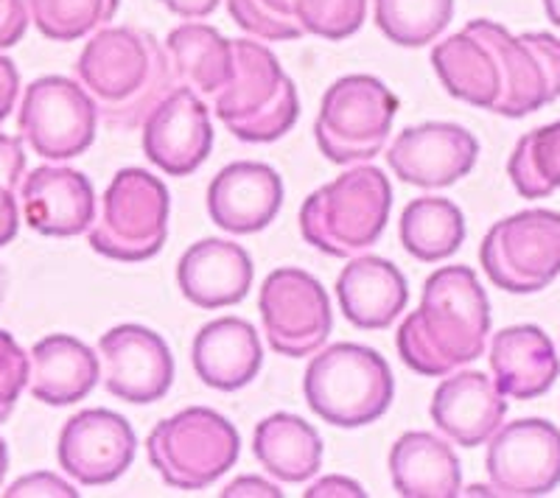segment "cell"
Returning <instances> with one entry per match:
<instances>
[{"label":"cell","mask_w":560,"mask_h":498,"mask_svg":"<svg viewBox=\"0 0 560 498\" xmlns=\"http://www.w3.org/2000/svg\"><path fill=\"white\" fill-rule=\"evenodd\" d=\"M490 300L471 266H443L423 283L418 311L398 328L395 345L418 376L443 378L485 353Z\"/></svg>","instance_id":"obj_1"},{"label":"cell","mask_w":560,"mask_h":498,"mask_svg":"<svg viewBox=\"0 0 560 498\" xmlns=\"http://www.w3.org/2000/svg\"><path fill=\"white\" fill-rule=\"evenodd\" d=\"M73 68L98 116L121 132L143 127L152 109L177 87L172 57L147 28H102Z\"/></svg>","instance_id":"obj_2"},{"label":"cell","mask_w":560,"mask_h":498,"mask_svg":"<svg viewBox=\"0 0 560 498\" xmlns=\"http://www.w3.org/2000/svg\"><path fill=\"white\" fill-rule=\"evenodd\" d=\"M393 211V186L376 166H357L317 188L300 208V236L317 252L350 258L382 238Z\"/></svg>","instance_id":"obj_3"},{"label":"cell","mask_w":560,"mask_h":498,"mask_svg":"<svg viewBox=\"0 0 560 498\" xmlns=\"http://www.w3.org/2000/svg\"><path fill=\"white\" fill-rule=\"evenodd\" d=\"M217 118L244 143H275L300 118L298 87L267 45L233 43L230 82L210 98Z\"/></svg>","instance_id":"obj_4"},{"label":"cell","mask_w":560,"mask_h":498,"mask_svg":"<svg viewBox=\"0 0 560 498\" xmlns=\"http://www.w3.org/2000/svg\"><path fill=\"white\" fill-rule=\"evenodd\" d=\"M308 410L337 428H362L389 412L395 378L387 358L368 345L339 342L308 361L303 376Z\"/></svg>","instance_id":"obj_5"},{"label":"cell","mask_w":560,"mask_h":498,"mask_svg":"<svg viewBox=\"0 0 560 498\" xmlns=\"http://www.w3.org/2000/svg\"><path fill=\"white\" fill-rule=\"evenodd\" d=\"M149 465L174 490H205L238 462L236 426L208 406H191L160 420L147 442Z\"/></svg>","instance_id":"obj_6"},{"label":"cell","mask_w":560,"mask_h":498,"mask_svg":"<svg viewBox=\"0 0 560 498\" xmlns=\"http://www.w3.org/2000/svg\"><path fill=\"white\" fill-rule=\"evenodd\" d=\"M172 197L166 182L147 168H121L90 224V247L109 261L140 263L154 258L168 238Z\"/></svg>","instance_id":"obj_7"},{"label":"cell","mask_w":560,"mask_h":498,"mask_svg":"<svg viewBox=\"0 0 560 498\" xmlns=\"http://www.w3.org/2000/svg\"><path fill=\"white\" fill-rule=\"evenodd\" d=\"M398 116V96L376 76L353 73L325 90L314 138L319 152L337 166L376 157L389 141Z\"/></svg>","instance_id":"obj_8"},{"label":"cell","mask_w":560,"mask_h":498,"mask_svg":"<svg viewBox=\"0 0 560 498\" xmlns=\"http://www.w3.org/2000/svg\"><path fill=\"white\" fill-rule=\"evenodd\" d=\"M479 261L502 292H541L560 275V213L538 208L502 218L485 236Z\"/></svg>","instance_id":"obj_9"},{"label":"cell","mask_w":560,"mask_h":498,"mask_svg":"<svg viewBox=\"0 0 560 498\" xmlns=\"http://www.w3.org/2000/svg\"><path fill=\"white\" fill-rule=\"evenodd\" d=\"M18 127L45 161H73L96 141L98 107L73 79L43 76L26 87Z\"/></svg>","instance_id":"obj_10"},{"label":"cell","mask_w":560,"mask_h":498,"mask_svg":"<svg viewBox=\"0 0 560 498\" xmlns=\"http://www.w3.org/2000/svg\"><path fill=\"white\" fill-rule=\"evenodd\" d=\"M258 311L272 351L287 358L317 353L334 328L331 300L325 286L294 266L269 272L258 294Z\"/></svg>","instance_id":"obj_11"},{"label":"cell","mask_w":560,"mask_h":498,"mask_svg":"<svg viewBox=\"0 0 560 498\" xmlns=\"http://www.w3.org/2000/svg\"><path fill=\"white\" fill-rule=\"evenodd\" d=\"M477 26L493 45L502 68V96L497 116L524 118L560 98V39L547 32L516 37L493 20L479 17Z\"/></svg>","instance_id":"obj_12"},{"label":"cell","mask_w":560,"mask_h":498,"mask_svg":"<svg viewBox=\"0 0 560 498\" xmlns=\"http://www.w3.org/2000/svg\"><path fill=\"white\" fill-rule=\"evenodd\" d=\"M485 467L497 496H547L560 485V428L544 417H524L497 428Z\"/></svg>","instance_id":"obj_13"},{"label":"cell","mask_w":560,"mask_h":498,"mask_svg":"<svg viewBox=\"0 0 560 498\" xmlns=\"http://www.w3.org/2000/svg\"><path fill=\"white\" fill-rule=\"evenodd\" d=\"M138 437L129 420L109 410H84L59 431V467L84 487L113 485L132 467Z\"/></svg>","instance_id":"obj_14"},{"label":"cell","mask_w":560,"mask_h":498,"mask_svg":"<svg viewBox=\"0 0 560 498\" xmlns=\"http://www.w3.org/2000/svg\"><path fill=\"white\" fill-rule=\"evenodd\" d=\"M104 358V387L109 395L143 406L168 395L174 383V356L166 339L147 325H115L98 339Z\"/></svg>","instance_id":"obj_15"},{"label":"cell","mask_w":560,"mask_h":498,"mask_svg":"<svg viewBox=\"0 0 560 498\" xmlns=\"http://www.w3.org/2000/svg\"><path fill=\"white\" fill-rule=\"evenodd\" d=\"M479 141L459 123L407 127L387 149V166L407 186L448 188L474 171Z\"/></svg>","instance_id":"obj_16"},{"label":"cell","mask_w":560,"mask_h":498,"mask_svg":"<svg viewBox=\"0 0 560 498\" xmlns=\"http://www.w3.org/2000/svg\"><path fill=\"white\" fill-rule=\"evenodd\" d=\"M213 152L210 109L191 87H174L143 121V154L168 177H188Z\"/></svg>","instance_id":"obj_17"},{"label":"cell","mask_w":560,"mask_h":498,"mask_svg":"<svg viewBox=\"0 0 560 498\" xmlns=\"http://www.w3.org/2000/svg\"><path fill=\"white\" fill-rule=\"evenodd\" d=\"M283 193V179L267 163H230L210 179L208 213L224 233L253 236L275 222Z\"/></svg>","instance_id":"obj_18"},{"label":"cell","mask_w":560,"mask_h":498,"mask_svg":"<svg viewBox=\"0 0 560 498\" xmlns=\"http://www.w3.org/2000/svg\"><path fill=\"white\" fill-rule=\"evenodd\" d=\"M23 216L39 236L73 238L96 218V191L82 171L68 166H39L20 186Z\"/></svg>","instance_id":"obj_19"},{"label":"cell","mask_w":560,"mask_h":498,"mask_svg":"<svg viewBox=\"0 0 560 498\" xmlns=\"http://www.w3.org/2000/svg\"><path fill=\"white\" fill-rule=\"evenodd\" d=\"M253 258L236 241L202 238L183 252L177 263V286L191 306L217 311L236 306L253 286Z\"/></svg>","instance_id":"obj_20"},{"label":"cell","mask_w":560,"mask_h":498,"mask_svg":"<svg viewBox=\"0 0 560 498\" xmlns=\"http://www.w3.org/2000/svg\"><path fill=\"white\" fill-rule=\"evenodd\" d=\"M429 415L448 440L463 448H477L502 426L508 401L485 372H448V378H443L434 390Z\"/></svg>","instance_id":"obj_21"},{"label":"cell","mask_w":560,"mask_h":498,"mask_svg":"<svg viewBox=\"0 0 560 498\" xmlns=\"http://www.w3.org/2000/svg\"><path fill=\"white\" fill-rule=\"evenodd\" d=\"M191 365L199 381L210 390H242L258 378L264 367L261 336L247 320L219 317L194 336Z\"/></svg>","instance_id":"obj_22"},{"label":"cell","mask_w":560,"mask_h":498,"mask_svg":"<svg viewBox=\"0 0 560 498\" xmlns=\"http://www.w3.org/2000/svg\"><path fill=\"white\" fill-rule=\"evenodd\" d=\"M488 358L493 383L513 401L547 395L560 376V358L552 339L538 325H510L493 333Z\"/></svg>","instance_id":"obj_23"},{"label":"cell","mask_w":560,"mask_h":498,"mask_svg":"<svg viewBox=\"0 0 560 498\" xmlns=\"http://www.w3.org/2000/svg\"><path fill=\"white\" fill-rule=\"evenodd\" d=\"M432 68L448 96L493 112L502 96V68L477 20L434 45Z\"/></svg>","instance_id":"obj_24"},{"label":"cell","mask_w":560,"mask_h":498,"mask_svg":"<svg viewBox=\"0 0 560 498\" xmlns=\"http://www.w3.org/2000/svg\"><path fill=\"white\" fill-rule=\"evenodd\" d=\"M102 361L70 333L39 339L28 356V392L45 406H73L96 390Z\"/></svg>","instance_id":"obj_25"},{"label":"cell","mask_w":560,"mask_h":498,"mask_svg":"<svg viewBox=\"0 0 560 498\" xmlns=\"http://www.w3.org/2000/svg\"><path fill=\"white\" fill-rule=\"evenodd\" d=\"M337 297L345 320L362 331H384L409 303L404 272L387 258H353L337 277Z\"/></svg>","instance_id":"obj_26"},{"label":"cell","mask_w":560,"mask_h":498,"mask_svg":"<svg viewBox=\"0 0 560 498\" xmlns=\"http://www.w3.org/2000/svg\"><path fill=\"white\" fill-rule=\"evenodd\" d=\"M389 479L404 498H454L463 493V465L438 435L407 431L389 448Z\"/></svg>","instance_id":"obj_27"},{"label":"cell","mask_w":560,"mask_h":498,"mask_svg":"<svg viewBox=\"0 0 560 498\" xmlns=\"http://www.w3.org/2000/svg\"><path fill=\"white\" fill-rule=\"evenodd\" d=\"M253 454L269 476L300 485L323 467V437L300 415L275 412L255 426Z\"/></svg>","instance_id":"obj_28"},{"label":"cell","mask_w":560,"mask_h":498,"mask_svg":"<svg viewBox=\"0 0 560 498\" xmlns=\"http://www.w3.org/2000/svg\"><path fill=\"white\" fill-rule=\"evenodd\" d=\"M174 76L197 96L213 98L233 73V39L208 23H183L166 39Z\"/></svg>","instance_id":"obj_29"},{"label":"cell","mask_w":560,"mask_h":498,"mask_svg":"<svg viewBox=\"0 0 560 498\" xmlns=\"http://www.w3.org/2000/svg\"><path fill=\"white\" fill-rule=\"evenodd\" d=\"M404 249L423 263L446 261L463 247L465 216L452 199L420 197L412 199L398 224Z\"/></svg>","instance_id":"obj_30"},{"label":"cell","mask_w":560,"mask_h":498,"mask_svg":"<svg viewBox=\"0 0 560 498\" xmlns=\"http://www.w3.org/2000/svg\"><path fill=\"white\" fill-rule=\"evenodd\" d=\"M373 17L389 43L423 48L448 28L454 0H373Z\"/></svg>","instance_id":"obj_31"},{"label":"cell","mask_w":560,"mask_h":498,"mask_svg":"<svg viewBox=\"0 0 560 498\" xmlns=\"http://www.w3.org/2000/svg\"><path fill=\"white\" fill-rule=\"evenodd\" d=\"M510 182L524 199H544L560 188V121L527 132L508 163Z\"/></svg>","instance_id":"obj_32"},{"label":"cell","mask_w":560,"mask_h":498,"mask_svg":"<svg viewBox=\"0 0 560 498\" xmlns=\"http://www.w3.org/2000/svg\"><path fill=\"white\" fill-rule=\"evenodd\" d=\"M32 23L54 43H73L115 17L121 0H26Z\"/></svg>","instance_id":"obj_33"},{"label":"cell","mask_w":560,"mask_h":498,"mask_svg":"<svg viewBox=\"0 0 560 498\" xmlns=\"http://www.w3.org/2000/svg\"><path fill=\"white\" fill-rule=\"evenodd\" d=\"M292 17L303 34L339 43L362 28L368 0H292Z\"/></svg>","instance_id":"obj_34"},{"label":"cell","mask_w":560,"mask_h":498,"mask_svg":"<svg viewBox=\"0 0 560 498\" xmlns=\"http://www.w3.org/2000/svg\"><path fill=\"white\" fill-rule=\"evenodd\" d=\"M28 387V356L12 333L0 331V423L18 406L20 392Z\"/></svg>","instance_id":"obj_35"},{"label":"cell","mask_w":560,"mask_h":498,"mask_svg":"<svg viewBox=\"0 0 560 498\" xmlns=\"http://www.w3.org/2000/svg\"><path fill=\"white\" fill-rule=\"evenodd\" d=\"M228 12L236 20V26L253 37L272 39V43H289V39L303 37V28L275 20L272 14L264 12V7H258V0H228Z\"/></svg>","instance_id":"obj_36"},{"label":"cell","mask_w":560,"mask_h":498,"mask_svg":"<svg viewBox=\"0 0 560 498\" xmlns=\"http://www.w3.org/2000/svg\"><path fill=\"white\" fill-rule=\"evenodd\" d=\"M7 498H18V496H65V498H77L79 493L73 490V487L68 485V482H62L59 476H54V473H28V476H23V479L14 482L12 487H9L7 493H3Z\"/></svg>","instance_id":"obj_37"},{"label":"cell","mask_w":560,"mask_h":498,"mask_svg":"<svg viewBox=\"0 0 560 498\" xmlns=\"http://www.w3.org/2000/svg\"><path fill=\"white\" fill-rule=\"evenodd\" d=\"M26 174V152H23V141L14 134L0 132V186L18 188Z\"/></svg>","instance_id":"obj_38"},{"label":"cell","mask_w":560,"mask_h":498,"mask_svg":"<svg viewBox=\"0 0 560 498\" xmlns=\"http://www.w3.org/2000/svg\"><path fill=\"white\" fill-rule=\"evenodd\" d=\"M28 17L26 0H0V48H12L23 39Z\"/></svg>","instance_id":"obj_39"},{"label":"cell","mask_w":560,"mask_h":498,"mask_svg":"<svg viewBox=\"0 0 560 498\" xmlns=\"http://www.w3.org/2000/svg\"><path fill=\"white\" fill-rule=\"evenodd\" d=\"M20 96V73L9 57H0V123L12 116L14 102Z\"/></svg>","instance_id":"obj_40"},{"label":"cell","mask_w":560,"mask_h":498,"mask_svg":"<svg viewBox=\"0 0 560 498\" xmlns=\"http://www.w3.org/2000/svg\"><path fill=\"white\" fill-rule=\"evenodd\" d=\"M20 230V211L14 191L7 186H0V247L14 241Z\"/></svg>","instance_id":"obj_41"},{"label":"cell","mask_w":560,"mask_h":498,"mask_svg":"<svg viewBox=\"0 0 560 498\" xmlns=\"http://www.w3.org/2000/svg\"><path fill=\"white\" fill-rule=\"evenodd\" d=\"M319 496H364L362 485L348 476H325L319 479L312 490H306V498H319Z\"/></svg>","instance_id":"obj_42"},{"label":"cell","mask_w":560,"mask_h":498,"mask_svg":"<svg viewBox=\"0 0 560 498\" xmlns=\"http://www.w3.org/2000/svg\"><path fill=\"white\" fill-rule=\"evenodd\" d=\"M160 3L183 20H202L219 7V0H160Z\"/></svg>","instance_id":"obj_43"},{"label":"cell","mask_w":560,"mask_h":498,"mask_svg":"<svg viewBox=\"0 0 560 498\" xmlns=\"http://www.w3.org/2000/svg\"><path fill=\"white\" fill-rule=\"evenodd\" d=\"M224 498L230 496H269V498H280V490L269 482L258 479V476H242V479L230 482L228 487L222 490Z\"/></svg>","instance_id":"obj_44"},{"label":"cell","mask_w":560,"mask_h":498,"mask_svg":"<svg viewBox=\"0 0 560 498\" xmlns=\"http://www.w3.org/2000/svg\"><path fill=\"white\" fill-rule=\"evenodd\" d=\"M275 20H283V23H298L292 17V0H258Z\"/></svg>","instance_id":"obj_45"},{"label":"cell","mask_w":560,"mask_h":498,"mask_svg":"<svg viewBox=\"0 0 560 498\" xmlns=\"http://www.w3.org/2000/svg\"><path fill=\"white\" fill-rule=\"evenodd\" d=\"M544 9H547V17L560 28V0H544Z\"/></svg>","instance_id":"obj_46"},{"label":"cell","mask_w":560,"mask_h":498,"mask_svg":"<svg viewBox=\"0 0 560 498\" xmlns=\"http://www.w3.org/2000/svg\"><path fill=\"white\" fill-rule=\"evenodd\" d=\"M7 467H9V448L0 437V485H3V476H7Z\"/></svg>","instance_id":"obj_47"}]
</instances>
